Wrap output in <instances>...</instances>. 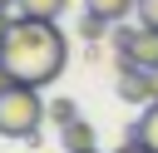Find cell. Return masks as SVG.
<instances>
[{"instance_id":"obj_1","label":"cell","mask_w":158,"mask_h":153,"mask_svg":"<svg viewBox=\"0 0 158 153\" xmlns=\"http://www.w3.org/2000/svg\"><path fill=\"white\" fill-rule=\"evenodd\" d=\"M0 64L15 74V84L44 89L64 74L69 64V39L54 20H25L15 15V30L0 39Z\"/></svg>"},{"instance_id":"obj_2","label":"cell","mask_w":158,"mask_h":153,"mask_svg":"<svg viewBox=\"0 0 158 153\" xmlns=\"http://www.w3.org/2000/svg\"><path fill=\"white\" fill-rule=\"evenodd\" d=\"M44 123H49V104L40 99V89L10 84L0 94V138H40Z\"/></svg>"},{"instance_id":"obj_3","label":"cell","mask_w":158,"mask_h":153,"mask_svg":"<svg viewBox=\"0 0 158 153\" xmlns=\"http://www.w3.org/2000/svg\"><path fill=\"white\" fill-rule=\"evenodd\" d=\"M109 39H114L118 59H128L138 69H158V30H148V25H114Z\"/></svg>"},{"instance_id":"obj_4","label":"cell","mask_w":158,"mask_h":153,"mask_svg":"<svg viewBox=\"0 0 158 153\" xmlns=\"http://www.w3.org/2000/svg\"><path fill=\"white\" fill-rule=\"evenodd\" d=\"M114 89H118L123 104H143V109L153 104V74L128 64V59H114Z\"/></svg>"},{"instance_id":"obj_5","label":"cell","mask_w":158,"mask_h":153,"mask_svg":"<svg viewBox=\"0 0 158 153\" xmlns=\"http://www.w3.org/2000/svg\"><path fill=\"white\" fill-rule=\"evenodd\" d=\"M84 10L104 25H128V15H138V0H84Z\"/></svg>"},{"instance_id":"obj_6","label":"cell","mask_w":158,"mask_h":153,"mask_svg":"<svg viewBox=\"0 0 158 153\" xmlns=\"http://www.w3.org/2000/svg\"><path fill=\"white\" fill-rule=\"evenodd\" d=\"M64 10H69V0H15V15H25V20H54L59 25Z\"/></svg>"},{"instance_id":"obj_7","label":"cell","mask_w":158,"mask_h":153,"mask_svg":"<svg viewBox=\"0 0 158 153\" xmlns=\"http://www.w3.org/2000/svg\"><path fill=\"white\" fill-rule=\"evenodd\" d=\"M128 143H148V148L158 153V104H148V109H143V118H133V123H128Z\"/></svg>"},{"instance_id":"obj_8","label":"cell","mask_w":158,"mask_h":153,"mask_svg":"<svg viewBox=\"0 0 158 153\" xmlns=\"http://www.w3.org/2000/svg\"><path fill=\"white\" fill-rule=\"evenodd\" d=\"M59 138H64V153H84V148H94V123L89 118H74V123L59 128Z\"/></svg>"},{"instance_id":"obj_9","label":"cell","mask_w":158,"mask_h":153,"mask_svg":"<svg viewBox=\"0 0 158 153\" xmlns=\"http://www.w3.org/2000/svg\"><path fill=\"white\" fill-rule=\"evenodd\" d=\"M74 118H79L74 99H49V123H59V128H64V123H74Z\"/></svg>"},{"instance_id":"obj_10","label":"cell","mask_w":158,"mask_h":153,"mask_svg":"<svg viewBox=\"0 0 158 153\" xmlns=\"http://www.w3.org/2000/svg\"><path fill=\"white\" fill-rule=\"evenodd\" d=\"M104 30H109V25H104L99 15H89V10H84V20H79V39H104Z\"/></svg>"},{"instance_id":"obj_11","label":"cell","mask_w":158,"mask_h":153,"mask_svg":"<svg viewBox=\"0 0 158 153\" xmlns=\"http://www.w3.org/2000/svg\"><path fill=\"white\" fill-rule=\"evenodd\" d=\"M138 25L158 30V0H138Z\"/></svg>"},{"instance_id":"obj_12","label":"cell","mask_w":158,"mask_h":153,"mask_svg":"<svg viewBox=\"0 0 158 153\" xmlns=\"http://www.w3.org/2000/svg\"><path fill=\"white\" fill-rule=\"evenodd\" d=\"M10 30H15V15H10V10H0V39H5Z\"/></svg>"},{"instance_id":"obj_13","label":"cell","mask_w":158,"mask_h":153,"mask_svg":"<svg viewBox=\"0 0 158 153\" xmlns=\"http://www.w3.org/2000/svg\"><path fill=\"white\" fill-rule=\"evenodd\" d=\"M10 84H15V74H10V69H5V64H0V94H5V89H10Z\"/></svg>"},{"instance_id":"obj_14","label":"cell","mask_w":158,"mask_h":153,"mask_svg":"<svg viewBox=\"0 0 158 153\" xmlns=\"http://www.w3.org/2000/svg\"><path fill=\"white\" fill-rule=\"evenodd\" d=\"M118 153H153V148H148V143H123Z\"/></svg>"},{"instance_id":"obj_15","label":"cell","mask_w":158,"mask_h":153,"mask_svg":"<svg viewBox=\"0 0 158 153\" xmlns=\"http://www.w3.org/2000/svg\"><path fill=\"white\" fill-rule=\"evenodd\" d=\"M148 74H153V104H158V69H148Z\"/></svg>"},{"instance_id":"obj_16","label":"cell","mask_w":158,"mask_h":153,"mask_svg":"<svg viewBox=\"0 0 158 153\" xmlns=\"http://www.w3.org/2000/svg\"><path fill=\"white\" fill-rule=\"evenodd\" d=\"M0 10H15V0H0Z\"/></svg>"},{"instance_id":"obj_17","label":"cell","mask_w":158,"mask_h":153,"mask_svg":"<svg viewBox=\"0 0 158 153\" xmlns=\"http://www.w3.org/2000/svg\"><path fill=\"white\" fill-rule=\"evenodd\" d=\"M84 153H99V148H84Z\"/></svg>"}]
</instances>
